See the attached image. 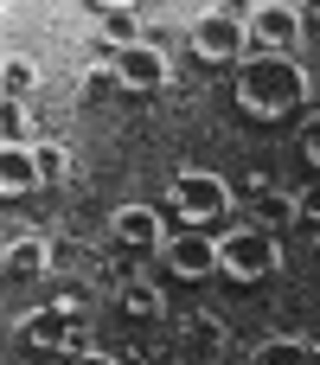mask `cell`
<instances>
[{
    "instance_id": "5b68a950",
    "label": "cell",
    "mask_w": 320,
    "mask_h": 365,
    "mask_svg": "<svg viewBox=\"0 0 320 365\" xmlns=\"http://www.w3.org/2000/svg\"><path fill=\"white\" fill-rule=\"evenodd\" d=\"M301 38H308V26H301V0H263V6L250 13V45H257V51L295 58Z\"/></svg>"
},
{
    "instance_id": "8fae6325",
    "label": "cell",
    "mask_w": 320,
    "mask_h": 365,
    "mask_svg": "<svg viewBox=\"0 0 320 365\" xmlns=\"http://www.w3.org/2000/svg\"><path fill=\"white\" fill-rule=\"evenodd\" d=\"M250 212H257V231H269V237H282V231L301 218V205H295L289 192H276V186H269V192H257V199H250Z\"/></svg>"
},
{
    "instance_id": "7402d4cb",
    "label": "cell",
    "mask_w": 320,
    "mask_h": 365,
    "mask_svg": "<svg viewBox=\"0 0 320 365\" xmlns=\"http://www.w3.org/2000/svg\"><path fill=\"white\" fill-rule=\"evenodd\" d=\"M212 6H218L224 19H237V26H250V13H257L263 0H212Z\"/></svg>"
},
{
    "instance_id": "5bb4252c",
    "label": "cell",
    "mask_w": 320,
    "mask_h": 365,
    "mask_svg": "<svg viewBox=\"0 0 320 365\" xmlns=\"http://www.w3.org/2000/svg\"><path fill=\"white\" fill-rule=\"evenodd\" d=\"M32 167H38V186H64L71 180V154L58 141H32Z\"/></svg>"
},
{
    "instance_id": "7c38bea8",
    "label": "cell",
    "mask_w": 320,
    "mask_h": 365,
    "mask_svg": "<svg viewBox=\"0 0 320 365\" xmlns=\"http://www.w3.org/2000/svg\"><path fill=\"white\" fill-rule=\"evenodd\" d=\"M45 263H51V250H45L38 231H13L6 237V269L13 276H45Z\"/></svg>"
},
{
    "instance_id": "3957f363",
    "label": "cell",
    "mask_w": 320,
    "mask_h": 365,
    "mask_svg": "<svg viewBox=\"0 0 320 365\" xmlns=\"http://www.w3.org/2000/svg\"><path fill=\"white\" fill-rule=\"evenodd\" d=\"M167 205H173V218H180V231H205V225H218L224 212H231V180H218V173H173V186H167Z\"/></svg>"
},
{
    "instance_id": "6da1fadb",
    "label": "cell",
    "mask_w": 320,
    "mask_h": 365,
    "mask_svg": "<svg viewBox=\"0 0 320 365\" xmlns=\"http://www.w3.org/2000/svg\"><path fill=\"white\" fill-rule=\"evenodd\" d=\"M231 96L244 115L257 122H282L308 103V71L295 58H276V51H250L237 71H231Z\"/></svg>"
},
{
    "instance_id": "2e32d148",
    "label": "cell",
    "mask_w": 320,
    "mask_h": 365,
    "mask_svg": "<svg viewBox=\"0 0 320 365\" xmlns=\"http://www.w3.org/2000/svg\"><path fill=\"white\" fill-rule=\"evenodd\" d=\"M0 83H6V103H19L26 90H38V64H26L19 51H6V64H0Z\"/></svg>"
},
{
    "instance_id": "7a4b0ae2",
    "label": "cell",
    "mask_w": 320,
    "mask_h": 365,
    "mask_svg": "<svg viewBox=\"0 0 320 365\" xmlns=\"http://www.w3.org/2000/svg\"><path fill=\"white\" fill-rule=\"evenodd\" d=\"M276 269H282V237H269L257 225H237V231L218 237V276L250 289V282H269Z\"/></svg>"
},
{
    "instance_id": "ac0fdd59",
    "label": "cell",
    "mask_w": 320,
    "mask_h": 365,
    "mask_svg": "<svg viewBox=\"0 0 320 365\" xmlns=\"http://www.w3.org/2000/svg\"><path fill=\"white\" fill-rule=\"evenodd\" d=\"M257 365H314V346L308 340H269L257 353Z\"/></svg>"
},
{
    "instance_id": "d4e9b609",
    "label": "cell",
    "mask_w": 320,
    "mask_h": 365,
    "mask_svg": "<svg viewBox=\"0 0 320 365\" xmlns=\"http://www.w3.org/2000/svg\"><path fill=\"white\" fill-rule=\"evenodd\" d=\"M103 13H135V0H96Z\"/></svg>"
},
{
    "instance_id": "30bf717a",
    "label": "cell",
    "mask_w": 320,
    "mask_h": 365,
    "mask_svg": "<svg viewBox=\"0 0 320 365\" xmlns=\"http://www.w3.org/2000/svg\"><path fill=\"white\" fill-rule=\"evenodd\" d=\"M0 192H6V199H26V192H38L32 148H0Z\"/></svg>"
},
{
    "instance_id": "4fadbf2b",
    "label": "cell",
    "mask_w": 320,
    "mask_h": 365,
    "mask_svg": "<svg viewBox=\"0 0 320 365\" xmlns=\"http://www.w3.org/2000/svg\"><path fill=\"white\" fill-rule=\"evenodd\" d=\"M115 90H122V71H115V58H96V64L83 71V83H77V96H83V103H109Z\"/></svg>"
},
{
    "instance_id": "8992f818",
    "label": "cell",
    "mask_w": 320,
    "mask_h": 365,
    "mask_svg": "<svg viewBox=\"0 0 320 365\" xmlns=\"http://www.w3.org/2000/svg\"><path fill=\"white\" fill-rule=\"evenodd\" d=\"M154 257H160V269H167L173 282H205V276H218V237H212V231H173Z\"/></svg>"
},
{
    "instance_id": "52a82bcc",
    "label": "cell",
    "mask_w": 320,
    "mask_h": 365,
    "mask_svg": "<svg viewBox=\"0 0 320 365\" xmlns=\"http://www.w3.org/2000/svg\"><path fill=\"white\" fill-rule=\"evenodd\" d=\"M115 71H122V90H128V96H154V90H167L173 58H167V45H160V38H141V45L115 51Z\"/></svg>"
},
{
    "instance_id": "603a6c76",
    "label": "cell",
    "mask_w": 320,
    "mask_h": 365,
    "mask_svg": "<svg viewBox=\"0 0 320 365\" xmlns=\"http://www.w3.org/2000/svg\"><path fill=\"white\" fill-rule=\"evenodd\" d=\"M301 26H308V38L320 32V0H301Z\"/></svg>"
},
{
    "instance_id": "ba28073f",
    "label": "cell",
    "mask_w": 320,
    "mask_h": 365,
    "mask_svg": "<svg viewBox=\"0 0 320 365\" xmlns=\"http://www.w3.org/2000/svg\"><path fill=\"white\" fill-rule=\"evenodd\" d=\"M19 340L26 346H51V353H90V340H83V321L77 314H64L58 302H45V308H32L26 314V327H19Z\"/></svg>"
},
{
    "instance_id": "ffe728a7",
    "label": "cell",
    "mask_w": 320,
    "mask_h": 365,
    "mask_svg": "<svg viewBox=\"0 0 320 365\" xmlns=\"http://www.w3.org/2000/svg\"><path fill=\"white\" fill-rule=\"evenodd\" d=\"M301 154H308V167L320 173V109L308 115V122H301Z\"/></svg>"
},
{
    "instance_id": "9a60e30c",
    "label": "cell",
    "mask_w": 320,
    "mask_h": 365,
    "mask_svg": "<svg viewBox=\"0 0 320 365\" xmlns=\"http://www.w3.org/2000/svg\"><path fill=\"white\" fill-rule=\"evenodd\" d=\"M122 308H128V314H141V321H160V314H167V295H160L148 276H135V282L122 289Z\"/></svg>"
},
{
    "instance_id": "44dd1931",
    "label": "cell",
    "mask_w": 320,
    "mask_h": 365,
    "mask_svg": "<svg viewBox=\"0 0 320 365\" xmlns=\"http://www.w3.org/2000/svg\"><path fill=\"white\" fill-rule=\"evenodd\" d=\"M295 205H301V225H314V231H320V186H301Z\"/></svg>"
},
{
    "instance_id": "cb8c5ba5",
    "label": "cell",
    "mask_w": 320,
    "mask_h": 365,
    "mask_svg": "<svg viewBox=\"0 0 320 365\" xmlns=\"http://www.w3.org/2000/svg\"><path fill=\"white\" fill-rule=\"evenodd\" d=\"M71 365H115V359H109L103 346H90V353H77V359H71Z\"/></svg>"
},
{
    "instance_id": "e0dca14e",
    "label": "cell",
    "mask_w": 320,
    "mask_h": 365,
    "mask_svg": "<svg viewBox=\"0 0 320 365\" xmlns=\"http://www.w3.org/2000/svg\"><path fill=\"white\" fill-rule=\"evenodd\" d=\"M103 45H109V51H128V45H141V26H135V13H103Z\"/></svg>"
},
{
    "instance_id": "d6986e66",
    "label": "cell",
    "mask_w": 320,
    "mask_h": 365,
    "mask_svg": "<svg viewBox=\"0 0 320 365\" xmlns=\"http://www.w3.org/2000/svg\"><path fill=\"white\" fill-rule=\"evenodd\" d=\"M186 340H192V346H205V353H218V340H224V327H218L212 314H192V321H186Z\"/></svg>"
},
{
    "instance_id": "277c9868",
    "label": "cell",
    "mask_w": 320,
    "mask_h": 365,
    "mask_svg": "<svg viewBox=\"0 0 320 365\" xmlns=\"http://www.w3.org/2000/svg\"><path fill=\"white\" fill-rule=\"evenodd\" d=\"M186 38H192V51L205 58V64H244L250 58V26H237V19H224L218 6H205L192 26H186Z\"/></svg>"
},
{
    "instance_id": "9c48e42d",
    "label": "cell",
    "mask_w": 320,
    "mask_h": 365,
    "mask_svg": "<svg viewBox=\"0 0 320 365\" xmlns=\"http://www.w3.org/2000/svg\"><path fill=\"white\" fill-rule=\"evenodd\" d=\"M109 231H115V244H128V250H160V244L173 237V231H167V218H160L154 205H115Z\"/></svg>"
}]
</instances>
